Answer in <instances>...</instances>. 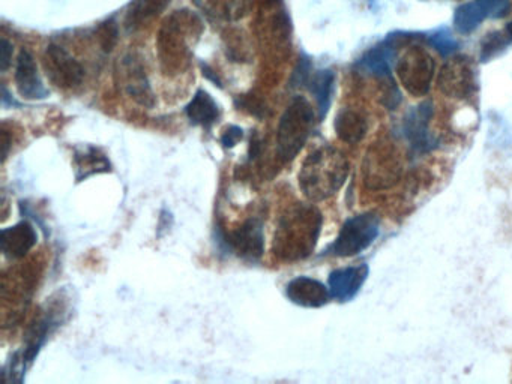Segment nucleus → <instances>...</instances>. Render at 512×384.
I'll use <instances>...</instances> for the list:
<instances>
[{
  "label": "nucleus",
  "mask_w": 512,
  "mask_h": 384,
  "mask_svg": "<svg viewBox=\"0 0 512 384\" xmlns=\"http://www.w3.org/2000/svg\"><path fill=\"white\" fill-rule=\"evenodd\" d=\"M322 224V212L313 204L296 203L290 206L275 230V257L289 263L307 258L316 248Z\"/></svg>",
  "instance_id": "1"
},
{
  "label": "nucleus",
  "mask_w": 512,
  "mask_h": 384,
  "mask_svg": "<svg viewBox=\"0 0 512 384\" xmlns=\"http://www.w3.org/2000/svg\"><path fill=\"white\" fill-rule=\"evenodd\" d=\"M349 161L337 147H317L305 158L299 171V188L314 203L337 194L349 176Z\"/></svg>",
  "instance_id": "2"
},
{
  "label": "nucleus",
  "mask_w": 512,
  "mask_h": 384,
  "mask_svg": "<svg viewBox=\"0 0 512 384\" xmlns=\"http://www.w3.org/2000/svg\"><path fill=\"white\" fill-rule=\"evenodd\" d=\"M203 23L199 15L184 9L164 21L158 36L160 59L167 72L181 71L190 60L191 44L199 39Z\"/></svg>",
  "instance_id": "3"
},
{
  "label": "nucleus",
  "mask_w": 512,
  "mask_h": 384,
  "mask_svg": "<svg viewBox=\"0 0 512 384\" xmlns=\"http://www.w3.org/2000/svg\"><path fill=\"white\" fill-rule=\"evenodd\" d=\"M404 173V153L392 137L377 138L362 159V182L370 191L394 188Z\"/></svg>",
  "instance_id": "4"
},
{
  "label": "nucleus",
  "mask_w": 512,
  "mask_h": 384,
  "mask_svg": "<svg viewBox=\"0 0 512 384\" xmlns=\"http://www.w3.org/2000/svg\"><path fill=\"white\" fill-rule=\"evenodd\" d=\"M316 125V111L304 96H295L281 116L277 131V152L290 162L304 149Z\"/></svg>",
  "instance_id": "5"
},
{
  "label": "nucleus",
  "mask_w": 512,
  "mask_h": 384,
  "mask_svg": "<svg viewBox=\"0 0 512 384\" xmlns=\"http://www.w3.org/2000/svg\"><path fill=\"white\" fill-rule=\"evenodd\" d=\"M395 68H397L398 80L407 93L421 98L430 92L431 83L436 74V62L427 48L407 44L395 62Z\"/></svg>",
  "instance_id": "6"
},
{
  "label": "nucleus",
  "mask_w": 512,
  "mask_h": 384,
  "mask_svg": "<svg viewBox=\"0 0 512 384\" xmlns=\"http://www.w3.org/2000/svg\"><path fill=\"white\" fill-rule=\"evenodd\" d=\"M380 233V216L374 212L359 213L344 222L328 252L335 257H353L373 245Z\"/></svg>",
  "instance_id": "7"
},
{
  "label": "nucleus",
  "mask_w": 512,
  "mask_h": 384,
  "mask_svg": "<svg viewBox=\"0 0 512 384\" xmlns=\"http://www.w3.org/2000/svg\"><path fill=\"white\" fill-rule=\"evenodd\" d=\"M218 248L223 249L226 254H235L242 260L259 261L265 252V233H263V219L259 216H251L247 221L242 222L241 227L226 233L217 228Z\"/></svg>",
  "instance_id": "8"
},
{
  "label": "nucleus",
  "mask_w": 512,
  "mask_h": 384,
  "mask_svg": "<svg viewBox=\"0 0 512 384\" xmlns=\"http://www.w3.org/2000/svg\"><path fill=\"white\" fill-rule=\"evenodd\" d=\"M443 95L454 99H467L475 93L476 74L472 60L466 56H451L437 78Z\"/></svg>",
  "instance_id": "9"
},
{
  "label": "nucleus",
  "mask_w": 512,
  "mask_h": 384,
  "mask_svg": "<svg viewBox=\"0 0 512 384\" xmlns=\"http://www.w3.org/2000/svg\"><path fill=\"white\" fill-rule=\"evenodd\" d=\"M64 320V308H59L56 303L50 305L49 309L35 318L34 323L29 326L28 332H26L25 348H23L22 353H16L25 369L32 365L49 336L61 326Z\"/></svg>",
  "instance_id": "10"
},
{
  "label": "nucleus",
  "mask_w": 512,
  "mask_h": 384,
  "mask_svg": "<svg viewBox=\"0 0 512 384\" xmlns=\"http://www.w3.org/2000/svg\"><path fill=\"white\" fill-rule=\"evenodd\" d=\"M44 66L50 80L62 89H74L85 80V69L61 45L50 44L44 56Z\"/></svg>",
  "instance_id": "11"
},
{
  "label": "nucleus",
  "mask_w": 512,
  "mask_h": 384,
  "mask_svg": "<svg viewBox=\"0 0 512 384\" xmlns=\"http://www.w3.org/2000/svg\"><path fill=\"white\" fill-rule=\"evenodd\" d=\"M511 9V0H472L458 6L454 27L461 35H469L487 18H502Z\"/></svg>",
  "instance_id": "12"
},
{
  "label": "nucleus",
  "mask_w": 512,
  "mask_h": 384,
  "mask_svg": "<svg viewBox=\"0 0 512 384\" xmlns=\"http://www.w3.org/2000/svg\"><path fill=\"white\" fill-rule=\"evenodd\" d=\"M431 117H433V104L431 101H425L413 108L404 119L403 134L413 152H428L431 147H434L433 135L428 131Z\"/></svg>",
  "instance_id": "13"
},
{
  "label": "nucleus",
  "mask_w": 512,
  "mask_h": 384,
  "mask_svg": "<svg viewBox=\"0 0 512 384\" xmlns=\"http://www.w3.org/2000/svg\"><path fill=\"white\" fill-rule=\"evenodd\" d=\"M119 74H121L122 87L128 96L143 107H154V92L149 84L148 75L136 56L130 54L122 60Z\"/></svg>",
  "instance_id": "14"
},
{
  "label": "nucleus",
  "mask_w": 512,
  "mask_h": 384,
  "mask_svg": "<svg viewBox=\"0 0 512 384\" xmlns=\"http://www.w3.org/2000/svg\"><path fill=\"white\" fill-rule=\"evenodd\" d=\"M367 278V264L341 267L329 275V293H331L332 299L338 300V302H349L359 293Z\"/></svg>",
  "instance_id": "15"
},
{
  "label": "nucleus",
  "mask_w": 512,
  "mask_h": 384,
  "mask_svg": "<svg viewBox=\"0 0 512 384\" xmlns=\"http://www.w3.org/2000/svg\"><path fill=\"white\" fill-rule=\"evenodd\" d=\"M286 296L290 302L304 308H322L331 299L329 288L310 276H298L286 285Z\"/></svg>",
  "instance_id": "16"
},
{
  "label": "nucleus",
  "mask_w": 512,
  "mask_h": 384,
  "mask_svg": "<svg viewBox=\"0 0 512 384\" xmlns=\"http://www.w3.org/2000/svg\"><path fill=\"white\" fill-rule=\"evenodd\" d=\"M14 78H16L17 90L25 99H44L49 95V90L41 80L34 56L28 50H23L19 54Z\"/></svg>",
  "instance_id": "17"
},
{
  "label": "nucleus",
  "mask_w": 512,
  "mask_h": 384,
  "mask_svg": "<svg viewBox=\"0 0 512 384\" xmlns=\"http://www.w3.org/2000/svg\"><path fill=\"white\" fill-rule=\"evenodd\" d=\"M37 240L38 234L35 228L28 221H23L2 230L0 248L5 257L17 260V258L25 257L34 248Z\"/></svg>",
  "instance_id": "18"
},
{
  "label": "nucleus",
  "mask_w": 512,
  "mask_h": 384,
  "mask_svg": "<svg viewBox=\"0 0 512 384\" xmlns=\"http://www.w3.org/2000/svg\"><path fill=\"white\" fill-rule=\"evenodd\" d=\"M74 168H76V179L82 182L94 174L109 173L112 170V164L103 150L95 146H83L76 147Z\"/></svg>",
  "instance_id": "19"
},
{
  "label": "nucleus",
  "mask_w": 512,
  "mask_h": 384,
  "mask_svg": "<svg viewBox=\"0 0 512 384\" xmlns=\"http://www.w3.org/2000/svg\"><path fill=\"white\" fill-rule=\"evenodd\" d=\"M335 132L344 143L356 144L364 140L368 131V120L364 113L355 108H344L335 117Z\"/></svg>",
  "instance_id": "20"
},
{
  "label": "nucleus",
  "mask_w": 512,
  "mask_h": 384,
  "mask_svg": "<svg viewBox=\"0 0 512 384\" xmlns=\"http://www.w3.org/2000/svg\"><path fill=\"white\" fill-rule=\"evenodd\" d=\"M188 119L193 125L209 129L220 119V108L211 95L205 90H199L185 107Z\"/></svg>",
  "instance_id": "21"
},
{
  "label": "nucleus",
  "mask_w": 512,
  "mask_h": 384,
  "mask_svg": "<svg viewBox=\"0 0 512 384\" xmlns=\"http://www.w3.org/2000/svg\"><path fill=\"white\" fill-rule=\"evenodd\" d=\"M335 74L331 69H320V71L311 74L307 86L313 93L317 102V111L319 119H325L329 107H331L332 93H334Z\"/></svg>",
  "instance_id": "22"
},
{
  "label": "nucleus",
  "mask_w": 512,
  "mask_h": 384,
  "mask_svg": "<svg viewBox=\"0 0 512 384\" xmlns=\"http://www.w3.org/2000/svg\"><path fill=\"white\" fill-rule=\"evenodd\" d=\"M170 0H136L128 9L125 26L128 30H137L154 20L169 6Z\"/></svg>",
  "instance_id": "23"
},
{
  "label": "nucleus",
  "mask_w": 512,
  "mask_h": 384,
  "mask_svg": "<svg viewBox=\"0 0 512 384\" xmlns=\"http://www.w3.org/2000/svg\"><path fill=\"white\" fill-rule=\"evenodd\" d=\"M196 3L212 17L238 20L247 14L251 0H196Z\"/></svg>",
  "instance_id": "24"
},
{
  "label": "nucleus",
  "mask_w": 512,
  "mask_h": 384,
  "mask_svg": "<svg viewBox=\"0 0 512 384\" xmlns=\"http://www.w3.org/2000/svg\"><path fill=\"white\" fill-rule=\"evenodd\" d=\"M118 35V24L115 23V20L104 21L97 29L98 41H100L101 48L107 53H110L115 47Z\"/></svg>",
  "instance_id": "25"
},
{
  "label": "nucleus",
  "mask_w": 512,
  "mask_h": 384,
  "mask_svg": "<svg viewBox=\"0 0 512 384\" xmlns=\"http://www.w3.org/2000/svg\"><path fill=\"white\" fill-rule=\"evenodd\" d=\"M505 36L506 35H502V33L499 32L488 35L487 38H485L484 44H482L481 59H490L491 56H494V54L499 53L502 48H505L506 45L509 44V41H511V38L506 39Z\"/></svg>",
  "instance_id": "26"
},
{
  "label": "nucleus",
  "mask_w": 512,
  "mask_h": 384,
  "mask_svg": "<svg viewBox=\"0 0 512 384\" xmlns=\"http://www.w3.org/2000/svg\"><path fill=\"white\" fill-rule=\"evenodd\" d=\"M428 41L430 44L439 51L443 56H448V54L454 53L457 50V42L454 41L449 33H446L445 30H439V32L433 33V35L428 36Z\"/></svg>",
  "instance_id": "27"
},
{
  "label": "nucleus",
  "mask_w": 512,
  "mask_h": 384,
  "mask_svg": "<svg viewBox=\"0 0 512 384\" xmlns=\"http://www.w3.org/2000/svg\"><path fill=\"white\" fill-rule=\"evenodd\" d=\"M311 74H313V72H311L310 59L302 56L301 59H299L298 66H296L295 71H293L290 84H292V87L307 86Z\"/></svg>",
  "instance_id": "28"
},
{
  "label": "nucleus",
  "mask_w": 512,
  "mask_h": 384,
  "mask_svg": "<svg viewBox=\"0 0 512 384\" xmlns=\"http://www.w3.org/2000/svg\"><path fill=\"white\" fill-rule=\"evenodd\" d=\"M242 137H244L242 128H239V126H229L221 135V143H223L226 149H232L242 140Z\"/></svg>",
  "instance_id": "29"
},
{
  "label": "nucleus",
  "mask_w": 512,
  "mask_h": 384,
  "mask_svg": "<svg viewBox=\"0 0 512 384\" xmlns=\"http://www.w3.org/2000/svg\"><path fill=\"white\" fill-rule=\"evenodd\" d=\"M11 60H13V44L7 38L0 41V69L7 71L10 68Z\"/></svg>",
  "instance_id": "30"
},
{
  "label": "nucleus",
  "mask_w": 512,
  "mask_h": 384,
  "mask_svg": "<svg viewBox=\"0 0 512 384\" xmlns=\"http://www.w3.org/2000/svg\"><path fill=\"white\" fill-rule=\"evenodd\" d=\"M506 33H508L509 38L512 39V23H509L508 26H506Z\"/></svg>",
  "instance_id": "31"
}]
</instances>
